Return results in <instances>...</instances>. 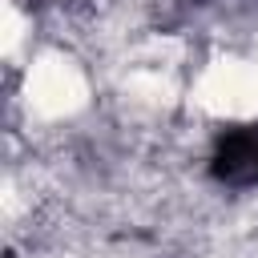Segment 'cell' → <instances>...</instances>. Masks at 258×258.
Segmentation results:
<instances>
[{
  "instance_id": "cell-1",
  "label": "cell",
  "mask_w": 258,
  "mask_h": 258,
  "mask_svg": "<svg viewBox=\"0 0 258 258\" xmlns=\"http://www.w3.org/2000/svg\"><path fill=\"white\" fill-rule=\"evenodd\" d=\"M81 97H85V85L64 60H40L36 73L28 77V101L48 117L52 113H69Z\"/></svg>"
}]
</instances>
